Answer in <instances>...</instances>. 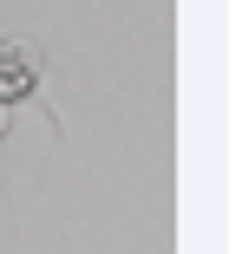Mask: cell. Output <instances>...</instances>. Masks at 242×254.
Listing matches in <instances>:
<instances>
[{
    "label": "cell",
    "instance_id": "1",
    "mask_svg": "<svg viewBox=\"0 0 242 254\" xmlns=\"http://www.w3.org/2000/svg\"><path fill=\"white\" fill-rule=\"evenodd\" d=\"M33 85H39V53L20 46V39H0V105H7V98H26Z\"/></svg>",
    "mask_w": 242,
    "mask_h": 254
}]
</instances>
